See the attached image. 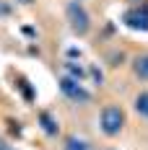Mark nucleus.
I'll return each instance as SVG.
<instances>
[{
  "label": "nucleus",
  "instance_id": "obj_6",
  "mask_svg": "<svg viewBox=\"0 0 148 150\" xmlns=\"http://www.w3.org/2000/svg\"><path fill=\"white\" fill-rule=\"evenodd\" d=\"M133 70L140 80H148V54H138L133 62Z\"/></svg>",
  "mask_w": 148,
  "mask_h": 150
},
{
  "label": "nucleus",
  "instance_id": "obj_8",
  "mask_svg": "<svg viewBox=\"0 0 148 150\" xmlns=\"http://www.w3.org/2000/svg\"><path fill=\"white\" fill-rule=\"evenodd\" d=\"M135 111H138L143 119H148V91H140V93L135 96Z\"/></svg>",
  "mask_w": 148,
  "mask_h": 150
},
{
  "label": "nucleus",
  "instance_id": "obj_7",
  "mask_svg": "<svg viewBox=\"0 0 148 150\" xmlns=\"http://www.w3.org/2000/svg\"><path fill=\"white\" fill-rule=\"evenodd\" d=\"M62 150H91V148H89V142H86V140H81V137L70 135V137H65Z\"/></svg>",
  "mask_w": 148,
  "mask_h": 150
},
{
  "label": "nucleus",
  "instance_id": "obj_10",
  "mask_svg": "<svg viewBox=\"0 0 148 150\" xmlns=\"http://www.w3.org/2000/svg\"><path fill=\"white\" fill-rule=\"evenodd\" d=\"M91 75H94V78H96V83H99V86H102V70H96V67H91Z\"/></svg>",
  "mask_w": 148,
  "mask_h": 150
},
{
  "label": "nucleus",
  "instance_id": "obj_12",
  "mask_svg": "<svg viewBox=\"0 0 148 150\" xmlns=\"http://www.w3.org/2000/svg\"><path fill=\"white\" fill-rule=\"evenodd\" d=\"M0 150H13V148H11V145H3V142H0Z\"/></svg>",
  "mask_w": 148,
  "mask_h": 150
},
{
  "label": "nucleus",
  "instance_id": "obj_4",
  "mask_svg": "<svg viewBox=\"0 0 148 150\" xmlns=\"http://www.w3.org/2000/svg\"><path fill=\"white\" fill-rule=\"evenodd\" d=\"M125 26L133 31H148V5H140V8H133L122 16Z\"/></svg>",
  "mask_w": 148,
  "mask_h": 150
},
{
  "label": "nucleus",
  "instance_id": "obj_3",
  "mask_svg": "<svg viewBox=\"0 0 148 150\" xmlns=\"http://www.w3.org/2000/svg\"><path fill=\"white\" fill-rule=\"evenodd\" d=\"M60 93H62L65 98L75 101V104H89L91 101V93L81 86V80H75V78H70V75L60 78Z\"/></svg>",
  "mask_w": 148,
  "mask_h": 150
},
{
  "label": "nucleus",
  "instance_id": "obj_1",
  "mask_svg": "<svg viewBox=\"0 0 148 150\" xmlns=\"http://www.w3.org/2000/svg\"><path fill=\"white\" fill-rule=\"evenodd\" d=\"M125 124H127V117H125L122 106L107 104L102 109V114H99V127H102V132L107 137H117L119 132L125 129Z\"/></svg>",
  "mask_w": 148,
  "mask_h": 150
},
{
  "label": "nucleus",
  "instance_id": "obj_9",
  "mask_svg": "<svg viewBox=\"0 0 148 150\" xmlns=\"http://www.w3.org/2000/svg\"><path fill=\"white\" fill-rule=\"evenodd\" d=\"M65 70H68L70 78H75V80H83V78H86V70H83L81 65H75V62H65Z\"/></svg>",
  "mask_w": 148,
  "mask_h": 150
},
{
  "label": "nucleus",
  "instance_id": "obj_2",
  "mask_svg": "<svg viewBox=\"0 0 148 150\" xmlns=\"http://www.w3.org/2000/svg\"><path fill=\"white\" fill-rule=\"evenodd\" d=\"M65 18H68V26L73 31L75 36H86L91 29V16L89 11L83 8V3L81 0H70L68 5H65Z\"/></svg>",
  "mask_w": 148,
  "mask_h": 150
},
{
  "label": "nucleus",
  "instance_id": "obj_11",
  "mask_svg": "<svg viewBox=\"0 0 148 150\" xmlns=\"http://www.w3.org/2000/svg\"><path fill=\"white\" fill-rule=\"evenodd\" d=\"M16 3H21V5H31V3H36V0H16Z\"/></svg>",
  "mask_w": 148,
  "mask_h": 150
},
{
  "label": "nucleus",
  "instance_id": "obj_5",
  "mask_svg": "<svg viewBox=\"0 0 148 150\" xmlns=\"http://www.w3.org/2000/svg\"><path fill=\"white\" fill-rule=\"evenodd\" d=\"M39 127H42V132H44L47 137H57L60 135V122L49 114V111H39Z\"/></svg>",
  "mask_w": 148,
  "mask_h": 150
}]
</instances>
